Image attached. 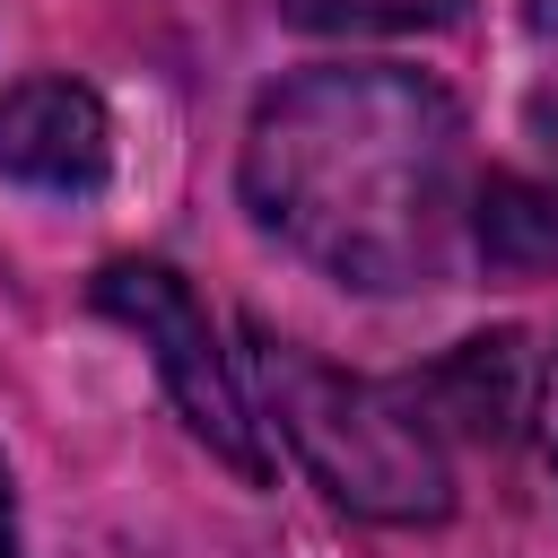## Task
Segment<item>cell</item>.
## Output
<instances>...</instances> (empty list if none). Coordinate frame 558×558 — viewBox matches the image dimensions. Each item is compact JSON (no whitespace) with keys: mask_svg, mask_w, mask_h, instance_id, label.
I'll return each instance as SVG.
<instances>
[{"mask_svg":"<svg viewBox=\"0 0 558 558\" xmlns=\"http://www.w3.org/2000/svg\"><path fill=\"white\" fill-rule=\"evenodd\" d=\"M87 296H96V314H113V323L148 349L174 418H183L235 480H270V418H262V401L244 392L235 357L218 349L201 296H192L166 262H105Z\"/></svg>","mask_w":558,"mask_h":558,"instance_id":"3957f363","label":"cell"},{"mask_svg":"<svg viewBox=\"0 0 558 558\" xmlns=\"http://www.w3.org/2000/svg\"><path fill=\"white\" fill-rule=\"evenodd\" d=\"M532 366H523V340L514 331H497V340H462L410 401H418V418L436 427V418H462L471 436H506L523 410H532Z\"/></svg>","mask_w":558,"mask_h":558,"instance_id":"5b68a950","label":"cell"},{"mask_svg":"<svg viewBox=\"0 0 558 558\" xmlns=\"http://www.w3.org/2000/svg\"><path fill=\"white\" fill-rule=\"evenodd\" d=\"M253 384H262V418L296 445V462L366 523H436L453 506V471L436 427L418 418L410 392H384L366 375L323 366L296 340L253 331Z\"/></svg>","mask_w":558,"mask_h":558,"instance_id":"7a4b0ae2","label":"cell"},{"mask_svg":"<svg viewBox=\"0 0 558 558\" xmlns=\"http://www.w3.org/2000/svg\"><path fill=\"white\" fill-rule=\"evenodd\" d=\"M532 418H541V445H549V462H558V349H549V366H541V384H532Z\"/></svg>","mask_w":558,"mask_h":558,"instance_id":"ba28073f","label":"cell"},{"mask_svg":"<svg viewBox=\"0 0 558 558\" xmlns=\"http://www.w3.org/2000/svg\"><path fill=\"white\" fill-rule=\"evenodd\" d=\"M462 0H279V17L314 26V35H418L445 26Z\"/></svg>","mask_w":558,"mask_h":558,"instance_id":"52a82bcc","label":"cell"},{"mask_svg":"<svg viewBox=\"0 0 558 558\" xmlns=\"http://www.w3.org/2000/svg\"><path fill=\"white\" fill-rule=\"evenodd\" d=\"M113 166V122L96 105V87L78 78H17L0 96V174L26 192H96Z\"/></svg>","mask_w":558,"mask_h":558,"instance_id":"277c9868","label":"cell"},{"mask_svg":"<svg viewBox=\"0 0 558 558\" xmlns=\"http://www.w3.org/2000/svg\"><path fill=\"white\" fill-rule=\"evenodd\" d=\"M523 17H532V35H549V44H558V0H523Z\"/></svg>","mask_w":558,"mask_h":558,"instance_id":"30bf717a","label":"cell"},{"mask_svg":"<svg viewBox=\"0 0 558 558\" xmlns=\"http://www.w3.org/2000/svg\"><path fill=\"white\" fill-rule=\"evenodd\" d=\"M235 183L262 235L357 296L445 288L471 235L462 105L401 61H323L279 78L244 122Z\"/></svg>","mask_w":558,"mask_h":558,"instance_id":"6da1fadb","label":"cell"},{"mask_svg":"<svg viewBox=\"0 0 558 558\" xmlns=\"http://www.w3.org/2000/svg\"><path fill=\"white\" fill-rule=\"evenodd\" d=\"M0 558H17V488H9V462H0Z\"/></svg>","mask_w":558,"mask_h":558,"instance_id":"9c48e42d","label":"cell"},{"mask_svg":"<svg viewBox=\"0 0 558 558\" xmlns=\"http://www.w3.org/2000/svg\"><path fill=\"white\" fill-rule=\"evenodd\" d=\"M471 244H480L488 262H541V253L558 244V218H549L523 183L488 174V183L471 192Z\"/></svg>","mask_w":558,"mask_h":558,"instance_id":"8992f818","label":"cell"}]
</instances>
